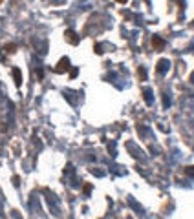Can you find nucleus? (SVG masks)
Masks as SVG:
<instances>
[{"label":"nucleus","mask_w":194,"mask_h":219,"mask_svg":"<svg viewBox=\"0 0 194 219\" xmlns=\"http://www.w3.org/2000/svg\"><path fill=\"white\" fill-rule=\"evenodd\" d=\"M68 69V58H62L61 62L57 64V68H55V71H59V73H62V71H66Z\"/></svg>","instance_id":"1"},{"label":"nucleus","mask_w":194,"mask_h":219,"mask_svg":"<svg viewBox=\"0 0 194 219\" xmlns=\"http://www.w3.org/2000/svg\"><path fill=\"white\" fill-rule=\"evenodd\" d=\"M167 60H160V62H157V73H165L167 71Z\"/></svg>","instance_id":"2"},{"label":"nucleus","mask_w":194,"mask_h":219,"mask_svg":"<svg viewBox=\"0 0 194 219\" xmlns=\"http://www.w3.org/2000/svg\"><path fill=\"white\" fill-rule=\"evenodd\" d=\"M154 46H156V48H163V40H160V38H154Z\"/></svg>","instance_id":"3"},{"label":"nucleus","mask_w":194,"mask_h":219,"mask_svg":"<svg viewBox=\"0 0 194 219\" xmlns=\"http://www.w3.org/2000/svg\"><path fill=\"white\" fill-rule=\"evenodd\" d=\"M117 2H121V4H125V2H126V0H117Z\"/></svg>","instance_id":"4"}]
</instances>
